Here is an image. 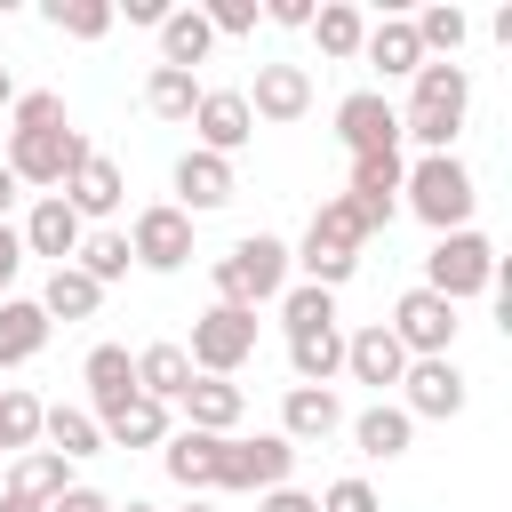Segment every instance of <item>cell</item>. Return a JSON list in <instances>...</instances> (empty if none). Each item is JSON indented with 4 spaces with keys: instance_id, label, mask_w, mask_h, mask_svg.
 Returning a JSON list of instances; mask_svg holds the SVG:
<instances>
[{
    "instance_id": "obj_5",
    "label": "cell",
    "mask_w": 512,
    "mask_h": 512,
    "mask_svg": "<svg viewBox=\"0 0 512 512\" xmlns=\"http://www.w3.org/2000/svg\"><path fill=\"white\" fill-rule=\"evenodd\" d=\"M88 160V136L64 120V128H8V176L16 184H40V192H64V176Z\"/></svg>"
},
{
    "instance_id": "obj_16",
    "label": "cell",
    "mask_w": 512,
    "mask_h": 512,
    "mask_svg": "<svg viewBox=\"0 0 512 512\" xmlns=\"http://www.w3.org/2000/svg\"><path fill=\"white\" fill-rule=\"evenodd\" d=\"M328 432H344V400H336L328 384H288V400H280V440H288V448H320Z\"/></svg>"
},
{
    "instance_id": "obj_19",
    "label": "cell",
    "mask_w": 512,
    "mask_h": 512,
    "mask_svg": "<svg viewBox=\"0 0 512 512\" xmlns=\"http://www.w3.org/2000/svg\"><path fill=\"white\" fill-rule=\"evenodd\" d=\"M80 376H88V416H96V424L136 400V352H128V344H96V352L80 360Z\"/></svg>"
},
{
    "instance_id": "obj_18",
    "label": "cell",
    "mask_w": 512,
    "mask_h": 512,
    "mask_svg": "<svg viewBox=\"0 0 512 512\" xmlns=\"http://www.w3.org/2000/svg\"><path fill=\"white\" fill-rule=\"evenodd\" d=\"M344 376H352V384H376V392H384V384H400V376H408V352H400V336H392L384 320L352 328V336H344Z\"/></svg>"
},
{
    "instance_id": "obj_21",
    "label": "cell",
    "mask_w": 512,
    "mask_h": 512,
    "mask_svg": "<svg viewBox=\"0 0 512 512\" xmlns=\"http://www.w3.org/2000/svg\"><path fill=\"white\" fill-rule=\"evenodd\" d=\"M176 408L192 416V432H216V440H224V432H232V424L248 416V392H240L232 376H192Z\"/></svg>"
},
{
    "instance_id": "obj_2",
    "label": "cell",
    "mask_w": 512,
    "mask_h": 512,
    "mask_svg": "<svg viewBox=\"0 0 512 512\" xmlns=\"http://www.w3.org/2000/svg\"><path fill=\"white\" fill-rule=\"evenodd\" d=\"M464 104H472V72L464 64H424L416 72V96L400 112V136H416L424 152H448L456 128H464Z\"/></svg>"
},
{
    "instance_id": "obj_49",
    "label": "cell",
    "mask_w": 512,
    "mask_h": 512,
    "mask_svg": "<svg viewBox=\"0 0 512 512\" xmlns=\"http://www.w3.org/2000/svg\"><path fill=\"white\" fill-rule=\"evenodd\" d=\"M16 192H24V184H16V176H8V160H0V224H8V208H16Z\"/></svg>"
},
{
    "instance_id": "obj_50",
    "label": "cell",
    "mask_w": 512,
    "mask_h": 512,
    "mask_svg": "<svg viewBox=\"0 0 512 512\" xmlns=\"http://www.w3.org/2000/svg\"><path fill=\"white\" fill-rule=\"evenodd\" d=\"M0 512H40V504H24V496H8V488H0Z\"/></svg>"
},
{
    "instance_id": "obj_10",
    "label": "cell",
    "mask_w": 512,
    "mask_h": 512,
    "mask_svg": "<svg viewBox=\"0 0 512 512\" xmlns=\"http://www.w3.org/2000/svg\"><path fill=\"white\" fill-rule=\"evenodd\" d=\"M392 336H400V352L408 360H448V344H456V304L448 296H432V288H408L400 304H392V320H384Z\"/></svg>"
},
{
    "instance_id": "obj_22",
    "label": "cell",
    "mask_w": 512,
    "mask_h": 512,
    "mask_svg": "<svg viewBox=\"0 0 512 512\" xmlns=\"http://www.w3.org/2000/svg\"><path fill=\"white\" fill-rule=\"evenodd\" d=\"M120 200H128V184H120V168H112L104 152H88V160L64 176V208H72L80 224H88V216H112Z\"/></svg>"
},
{
    "instance_id": "obj_12",
    "label": "cell",
    "mask_w": 512,
    "mask_h": 512,
    "mask_svg": "<svg viewBox=\"0 0 512 512\" xmlns=\"http://www.w3.org/2000/svg\"><path fill=\"white\" fill-rule=\"evenodd\" d=\"M400 408H408V424H448V416H464V368L456 360H408V376H400Z\"/></svg>"
},
{
    "instance_id": "obj_44",
    "label": "cell",
    "mask_w": 512,
    "mask_h": 512,
    "mask_svg": "<svg viewBox=\"0 0 512 512\" xmlns=\"http://www.w3.org/2000/svg\"><path fill=\"white\" fill-rule=\"evenodd\" d=\"M264 24H280V32H312V0H264Z\"/></svg>"
},
{
    "instance_id": "obj_33",
    "label": "cell",
    "mask_w": 512,
    "mask_h": 512,
    "mask_svg": "<svg viewBox=\"0 0 512 512\" xmlns=\"http://www.w3.org/2000/svg\"><path fill=\"white\" fill-rule=\"evenodd\" d=\"M96 432H104L112 448H160V440H168V408L136 392V400H128V408H112V416H104Z\"/></svg>"
},
{
    "instance_id": "obj_40",
    "label": "cell",
    "mask_w": 512,
    "mask_h": 512,
    "mask_svg": "<svg viewBox=\"0 0 512 512\" xmlns=\"http://www.w3.org/2000/svg\"><path fill=\"white\" fill-rule=\"evenodd\" d=\"M320 320H336V296L328 288H280V328H320Z\"/></svg>"
},
{
    "instance_id": "obj_8",
    "label": "cell",
    "mask_w": 512,
    "mask_h": 512,
    "mask_svg": "<svg viewBox=\"0 0 512 512\" xmlns=\"http://www.w3.org/2000/svg\"><path fill=\"white\" fill-rule=\"evenodd\" d=\"M288 472H296V448H288L280 432H256V440L224 432V440H216V488L264 496V488H288Z\"/></svg>"
},
{
    "instance_id": "obj_3",
    "label": "cell",
    "mask_w": 512,
    "mask_h": 512,
    "mask_svg": "<svg viewBox=\"0 0 512 512\" xmlns=\"http://www.w3.org/2000/svg\"><path fill=\"white\" fill-rule=\"evenodd\" d=\"M400 200L432 224V232H472V168L456 160V152H424L408 176H400Z\"/></svg>"
},
{
    "instance_id": "obj_36",
    "label": "cell",
    "mask_w": 512,
    "mask_h": 512,
    "mask_svg": "<svg viewBox=\"0 0 512 512\" xmlns=\"http://www.w3.org/2000/svg\"><path fill=\"white\" fill-rule=\"evenodd\" d=\"M144 104H152V120H192V104H200V80H192V72H176V64H152V80H144Z\"/></svg>"
},
{
    "instance_id": "obj_34",
    "label": "cell",
    "mask_w": 512,
    "mask_h": 512,
    "mask_svg": "<svg viewBox=\"0 0 512 512\" xmlns=\"http://www.w3.org/2000/svg\"><path fill=\"white\" fill-rule=\"evenodd\" d=\"M40 440H48L64 464H80V456H96V448H104L96 416H88V408H64V400H56V408H40Z\"/></svg>"
},
{
    "instance_id": "obj_43",
    "label": "cell",
    "mask_w": 512,
    "mask_h": 512,
    "mask_svg": "<svg viewBox=\"0 0 512 512\" xmlns=\"http://www.w3.org/2000/svg\"><path fill=\"white\" fill-rule=\"evenodd\" d=\"M320 512H384V504H376V488H368V480H336V488L320 496Z\"/></svg>"
},
{
    "instance_id": "obj_52",
    "label": "cell",
    "mask_w": 512,
    "mask_h": 512,
    "mask_svg": "<svg viewBox=\"0 0 512 512\" xmlns=\"http://www.w3.org/2000/svg\"><path fill=\"white\" fill-rule=\"evenodd\" d=\"M112 512H160V504H136V496H128V504H112Z\"/></svg>"
},
{
    "instance_id": "obj_9",
    "label": "cell",
    "mask_w": 512,
    "mask_h": 512,
    "mask_svg": "<svg viewBox=\"0 0 512 512\" xmlns=\"http://www.w3.org/2000/svg\"><path fill=\"white\" fill-rule=\"evenodd\" d=\"M128 256H136L144 272H184V264H192V216H184L176 200L136 208V224H128Z\"/></svg>"
},
{
    "instance_id": "obj_14",
    "label": "cell",
    "mask_w": 512,
    "mask_h": 512,
    "mask_svg": "<svg viewBox=\"0 0 512 512\" xmlns=\"http://www.w3.org/2000/svg\"><path fill=\"white\" fill-rule=\"evenodd\" d=\"M240 96H248V120L288 128V120L312 112V72L304 64H256V88H240Z\"/></svg>"
},
{
    "instance_id": "obj_13",
    "label": "cell",
    "mask_w": 512,
    "mask_h": 512,
    "mask_svg": "<svg viewBox=\"0 0 512 512\" xmlns=\"http://www.w3.org/2000/svg\"><path fill=\"white\" fill-rule=\"evenodd\" d=\"M192 136H200V152H216V160H232L248 136H256V120H248V96L240 88H200V104H192V120H184Z\"/></svg>"
},
{
    "instance_id": "obj_39",
    "label": "cell",
    "mask_w": 512,
    "mask_h": 512,
    "mask_svg": "<svg viewBox=\"0 0 512 512\" xmlns=\"http://www.w3.org/2000/svg\"><path fill=\"white\" fill-rule=\"evenodd\" d=\"M48 24L72 40H104L112 32V0H48Z\"/></svg>"
},
{
    "instance_id": "obj_46",
    "label": "cell",
    "mask_w": 512,
    "mask_h": 512,
    "mask_svg": "<svg viewBox=\"0 0 512 512\" xmlns=\"http://www.w3.org/2000/svg\"><path fill=\"white\" fill-rule=\"evenodd\" d=\"M256 512H320V496H304V488H264Z\"/></svg>"
},
{
    "instance_id": "obj_32",
    "label": "cell",
    "mask_w": 512,
    "mask_h": 512,
    "mask_svg": "<svg viewBox=\"0 0 512 512\" xmlns=\"http://www.w3.org/2000/svg\"><path fill=\"white\" fill-rule=\"evenodd\" d=\"M184 384H192V360H184V344H144L136 352V392L144 400H184Z\"/></svg>"
},
{
    "instance_id": "obj_4",
    "label": "cell",
    "mask_w": 512,
    "mask_h": 512,
    "mask_svg": "<svg viewBox=\"0 0 512 512\" xmlns=\"http://www.w3.org/2000/svg\"><path fill=\"white\" fill-rule=\"evenodd\" d=\"M280 288H288V240L248 232V240H232V248L216 256V304L256 312V304H280Z\"/></svg>"
},
{
    "instance_id": "obj_51",
    "label": "cell",
    "mask_w": 512,
    "mask_h": 512,
    "mask_svg": "<svg viewBox=\"0 0 512 512\" xmlns=\"http://www.w3.org/2000/svg\"><path fill=\"white\" fill-rule=\"evenodd\" d=\"M8 104H16V80H8V64H0V112H8Z\"/></svg>"
},
{
    "instance_id": "obj_23",
    "label": "cell",
    "mask_w": 512,
    "mask_h": 512,
    "mask_svg": "<svg viewBox=\"0 0 512 512\" xmlns=\"http://www.w3.org/2000/svg\"><path fill=\"white\" fill-rule=\"evenodd\" d=\"M288 368H296V384H336V376H344V328H336V320L288 328Z\"/></svg>"
},
{
    "instance_id": "obj_15",
    "label": "cell",
    "mask_w": 512,
    "mask_h": 512,
    "mask_svg": "<svg viewBox=\"0 0 512 512\" xmlns=\"http://www.w3.org/2000/svg\"><path fill=\"white\" fill-rule=\"evenodd\" d=\"M400 176H408V160L400 152H368V160H352V208H360V224L368 232H384L392 216H400Z\"/></svg>"
},
{
    "instance_id": "obj_24",
    "label": "cell",
    "mask_w": 512,
    "mask_h": 512,
    "mask_svg": "<svg viewBox=\"0 0 512 512\" xmlns=\"http://www.w3.org/2000/svg\"><path fill=\"white\" fill-rule=\"evenodd\" d=\"M360 56H368L384 80H416V72H424V48H416V24H408V16H384V24H368Z\"/></svg>"
},
{
    "instance_id": "obj_38",
    "label": "cell",
    "mask_w": 512,
    "mask_h": 512,
    "mask_svg": "<svg viewBox=\"0 0 512 512\" xmlns=\"http://www.w3.org/2000/svg\"><path fill=\"white\" fill-rule=\"evenodd\" d=\"M72 264H80L96 288H112V280H128V264H136V256H128V232H88Z\"/></svg>"
},
{
    "instance_id": "obj_6",
    "label": "cell",
    "mask_w": 512,
    "mask_h": 512,
    "mask_svg": "<svg viewBox=\"0 0 512 512\" xmlns=\"http://www.w3.org/2000/svg\"><path fill=\"white\" fill-rule=\"evenodd\" d=\"M184 360H192V376H240V368L256 360V312H240V304H208V312L192 320Z\"/></svg>"
},
{
    "instance_id": "obj_53",
    "label": "cell",
    "mask_w": 512,
    "mask_h": 512,
    "mask_svg": "<svg viewBox=\"0 0 512 512\" xmlns=\"http://www.w3.org/2000/svg\"><path fill=\"white\" fill-rule=\"evenodd\" d=\"M184 512H208V504H200V496H192V504H184Z\"/></svg>"
},
{
    "instance_id": "obj_7",
    "label": "cell",
    "mask_w": 512,
    "mask_h": 512,
    "mask_svg": "<svg viewBox=\"0 0 512 512\" xmlns=\"http://www.w3.org/2000/svg\"><path fill=\"white\" fill-rule=\"evenodd\" d=\"M424 288L448 296V304L496 288V248H488V232H440L432 256H424Z\"/></svg>"
},
{
    "instance_id": "obj_26",
    "label": "cell",
    "mask_w": 512,
    "mask_h": 512,
    "mask_svg": "<svg viewBox=\"0 0 512 512\" xmlns=\"http://www.w3.org/2000/svg\"><path fill=\"white\" fill-rule=\"evenodd\" d=\"M160 472H168L176 488H192V496L216 488V432H192V424L168 432V440H160Z\"/></svg>"
},
{
    "instance_id": "obj_45",
    "label": "cell",
    "mask_w": 512,
    "mask_h": 512,
    "mask_svg": "<svg viewBox=\"0 0 512 512\" xmlns=\"http://www.w3.org/2000/svg\"><path fill=\"white\" fill-rule=\"evenodd\" d=\"M48 512H112V496H104V488H80V480H72V488H64V496H56Z\"/></svg>"
},
{
    "instance_id": "obj_47",
    "label": "cell",
    "mask_w": 512,
    "mask_h": 512,
    "mask_svg": "<svg viewBox=\"0 0 512 512\" xmlns=\"http://www.w3.org/2000/svg\"><path fill=\"white\" fill-rule=\"evenodd\" d=\"M24 272V232L16 224H0V296H8V280Z\"/></svg>"
},
{
    "instance_id": "obj_31",
    "label": "cell",
    "mask_w": 512,
    "mask_h": 512,
    "mask_svg": "<svg viewBox=\"0 0 512 512\" xmlns=\"http://www.w3.org/2000/svg\"><path fill=\"white\" fill-rule=\"evenodd\" d=\"M32 304H40V312H48V328H56V320H88V312L104 304V288H96L80 264H56V272H48V288H40Z\"/></svg>"
},
{
    "instance_id": "obj_42",
    "label": "cell",
    "mask_w": 512,
    "mask_h": 512,
    "mask_svg": "<svg viewBox=\"0 0 512 512\" xmlns=\"http://www.w3.org/2000/svg\"><path fill=\"white\" fill-rule=\"evenodd\" d=\"M8 112H16V128H64V96H56V88H32V96H16Z\"/></svg>"
},
{
    "instance_id": "obj_28",
    "label": "cell",
    "mask_w": 512,
    "mask_h": 512,
    "mask_svg": "<svg viewBox=\"0 0 512 512\" xmlns=\"http://www.w3.org/2000/svg\"><path fill=\"white\" fill-rule=\"evenodd\" d=\"M40 344H48V312L32 296H0V368L40 360Z\"/></svg>"
},
{
    "instance_id": "obj_11",
    "label": "cell",
    "mask_w": 512,
    "mask_h": 512,
    "mask_svg": "<svg viewBox=\"0 0 512 512\" xmlns=\"http://www.w3.org/2000/svg\"><path fill=\"white\" fill-rule=\"evenodd\" d=\"M336 136H344L352 160H368V152H400V112L384 104V88H352V96L336 104Z\"/></svg>"
},
{
    "instance_id": "obj_30",
    "label": "cell",
    "mask_w": 512,
    "mask_h": 512,
    "mask_svg": "<svg viewBox=\"0 0 512 512\" xmlns=\"http://www.w3.org/2000/svg\"><path fill=\"white\" fill-rule=\"evenodd\" d=\"M208 48H216V32H208L200 8H168V16H160V64L192 72V64H208Z\"/></svg>"
},
{
    "instance_id": "obj_37",
    "label": "cell",
    "mask_w": 512,
    "mask_h": 512,
    "mask_svg": "<svg viewBox=\"0 0 512 512\" xmlns=\"http://www.w3.org/2000/svg\"><path fill=\"white\" fill-rule=\"evenodd\" d=\"M0 448H8V456L40 448V400H32L24 384H0Z\"/></svg>"
},
{
    "instance_id": "obj_25",
    "label": "cell",
    "mask_w": 512,
    "mask_h": 512,
    "mask_svg": "<svg viewBox=\"0 0 512 512\" xmlns=\"http://www.w3.org/2000/svg\"><path fill=\"white\" fill-rule=\"evenodd\" d=\"M408 440H416V424H408V408H400V400H376V408H360V416H352V448H360V456H376V464L408 456Z\"/></svg>"
},
{
    "instance_id": "obj_48",
    "label": "cell",
    "mask_w": 512,
    "mask_h": 512,
    "mask_svg": "<svg viewBox=\"0 0 512 512\" xmlns=\"http://www.w3.org/2000/svg\"><path fill=\"white\" fill-rule=\"evenodd\" d=\"M112 16H128V24H152V32H160V16H168V0H120Z\"/></svg>"
},
{
    "instance_id": "obj_17",
    "label": "cell",
    "mask_w": 512,
    "mask_h": 512,
    "mask_svg": "<svg viewBox=\"0 0 512 512\" xmlns=\"http://www.w3.org/2000/svg\"><path fill=\"white\" fill-rule=\"evenodd\" d=\"M80 240H88V224L64 208V192H40V200H32V216H24V256L72 264V256H80Z\"/></svg>"
},
{
    "instance_id": "obj_20",
    "label": "cell",
    "mask_w": 512,
    "mask_h": 512,
    "mask_svg": "<svg viewBox=\"0 0 512 512\" xmlns=\"http://www.w3.org/2000/svg\"><path fill=\"white\" fill-rule=\"evenodd\" d=\"M232 192H240V184H232V160H216V152H200V144L176 160V208H184V216H208V208H224Z\"/></svg>"
},
{
    "instance_id": "obj_41",
    "label": "cell",
    "mask_w": 512,
    "mask_h": 512,
    "mask_svg": "<svg viewBox=\"0 0 512 512\" xmlns=\"http://www.w3.org/2000/svg\"><path fill=\"white\" fill-rule=\"evenodd\" d=\"M200 16H208V32H232V40H240V32H256V24H264V8H256V0H208V8H200Z\"/></svg>"
},
{
    "instance_id": "obj_1",
    "label": "cell",
    "mask_w": 512,
    "mask_h": 512,
    "mask_svg": "<svg viewBox=\"0 0 512 512\" xmlns=\"http://www.w3.org/2000/svg\"><path fill=\"white\" fill-rule=\"evenodd\" d=\"M360 240H368V224H360V208L336 192V200H320V208H312V224H304V248H288V264H304V280L336 296V288L360 272Z\"/></svg>"
},
{
    "instance_id": "obj_35",
    "label": "cell",
    "mask_w": 512,
    "mask_h": 512,
    "mask_svg": "<svg viewBox=\"0 0 512 512\" xmlns=\"http://www.w3.org/2000/svg\"><path fill=\"white\" fill-rule=\"evenodd\" d=\"M312 40H320V56H360L368 16H360V8H344V0H328V8H312Z\"/></svg>"
},
{
    "instance_id": "obj_27",
    "label": "cell",
    "mask_w": 512,
    "mask_h": 512,
    "mask_svg": "<svg viewBox=\"0 0 512 512\" xmlns=\"http://www.w3.org/2000/svg\"><path fill=\"white\" fill-rule=\"evenodd\" d=\"M64 488H72V464H64L56 448H24V456L8 464V496H24V504H40V512H48V504H56Z\"/></svg>"
},
{
    "instance_id": "obj_29",
    "label": "cell",
    "mask_w": 512,
    "mask_h": 512,
    "mask_svg": "<svg viewBox=\"0 0 512 512\" xmlns=\"http://www.w3.org/2000/svg\"><path fill=\"white\" fill-rule=\"evenodd\" d=\"M416 24V48H424V64H456V48L472 40V16L456 8V0H432L424 16H408Z\"/></svg>"
}]
</instances>
